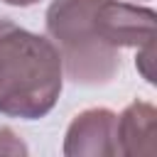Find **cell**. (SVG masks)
<instances>
[{"mask_svg": "<svg viewBox=\"0 0 157 157\" xmlns=\"http://www.w3.org/2000/svg\"><path fill=\"white\" fill-rule=\"evenodd\" d=\"M98 0H54L47 34L61 56L64 74L81 86H103L120 71V49L105 44L93 25Z\"/></svg>", "mask_w": 157, "mask_h": 157, "instance_id": "2", "label": "cell"}, {"mask_svg": "<svg viewBox=\"0 0 157 157\" xmlns=\"http://www.w3.org/2000/svg\"><path fill=\"white\" fill-rule=\"evenodd\" d=\"M0 155H27L25 142L10 128H0Z\"/></svg>", "mask_w": 157, "mask_h": 157, "instance_id": "6", "label": "cell"}, {"mask_svg": "<svg viewBox=\"0 0 157 157\" xmlns=\"http://www.w3.org/2000/svg\"><path fill=\"white\" fill-rule=\"evenodd\" d=\"M64 66L49 37L32 34L0 17V113L44 118L59 101Z\"/></svg>", "mask_w": 157, "mask_h": 157, "instance_id": "1", "label": "cell"}, {"mask_svg": "<svg viewBox=\"0 0 157 157\" xmlns=\"http://www.w3.org/2000/svg\"><path fill=\"white\" fill-rule=\"evenodd\" d=\"M115 113L108 108H88L74 118L66 130V157H113L115 155Z\"/></svg>", "mask_w": 157, "mask_h": 157, "instance_id": "4", "label": "cell"}, {"mask_svg": "<svg viewBox=\"0 0 157 157\" xmlns=\"http://www.w3.org/2000/svg\"><path fill=\"white\" fill-rule=\"evenodd\" d=\"M93 25L101 39L115 49L155 47V10L130 5L123 0H98Z\"/></svg>", "mask_w": 157, "mask_h": 157, "instance_id": "3", "label": "cell"}, {"mask_svg": "<svg viewBox=\"0 0 157 157\" xmlns=\"http://www.w3.org/2000/svg\"><path fill=\"white\" fill-rule=\"evenodd\" d=\"M2 2L15 5V7H27V5H34V2H39V0H2Z\"/></svg>", "mask_w": 157, "mask_h": 157, "instance_id": "7", "label": "cell"}, {"mask_svg": "<svg viewBox=\"0 0 157 157\" xmlns=\"http://www.w3.org/2000/svg\"><path fill=\"white\" fill-rule=\"evenodd\" d=\"M115 155H157V113L135 101L115 118Z\"/></svg>", "mask_w": 157, "mask_h": 157, "instance_id": "5", "label": "cell"}]
</instances>
